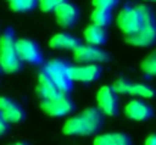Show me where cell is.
<instances>
[{"label":"cell","instance_id":"1","mask_svg":"<svg viewBox=\"0 0 156 145\" xmlns=\"http://www.w3.org/2000/svg\"><path fill=\"white\" fill-rule=\"evenodd\" d=\"M103 127V113L97 107H87L80 113L68 118L62 126L67 136H90Z\"/></svg>","mask_w":156,"mask_h":145},{"label":"cell","instance_id":"2","mask_svg":"<svg viewBox=\"0 0 156 145\" xmlns=\"http://www.w3.org/2000/svg\"><path fill=\"white\" fill-rule=\"evenodd\" d=\"M136 9L141 15L143 24L135 33L124 35V41L133 47H152L156 43V15L147 5H138Z\"/></svg>","mask_w":156,"mask_h":145},{"label":"cell","instance_id":"3","mask_svg":"<svg viewBox=\"0 0 156 145\" xmlns=\"http://www.w3.org/2000/svg\"><path fill=\"white\" fill-rule=\"evenodd\" d=\"M0 68L6 74H15L23 68L15 48V35L12 29H6L0 35Z\"/></svg>","mask_w":156,"mask_h":145},{"label":"cell","instance_id":"4","mask_svg":"<svg viewBox=\"0 0 156 145\" xmlns=\"http://www.w3.org/2000/svg\"><path fill=\"white\" fill-rule=\"evenodd\" d=\"M43 70L47 73V76L50 77V80L55 83V86L61 94L68 95L71 92L73 80L70 77V65L65 60H59V59L49 60Z\"/></svg>","mask_w":156,"mask_h":145},{"label":"cell","instance_id":"5","mask_svg":"<svg viewBox=\"0 0 156 145\" xmlns=\"http://www.w3.org/2000/svg\"><path fill=\"white\" fill-rule=\"evenodd\" d=\"M112 89L117 92V95L120 94H126V95H133V97H141V98H153L156 95V91L146 85V83H133L124 77H120L114 82Z\"/></svg>","mask_w":156,"mask_h":145},{"label":"cell","instance_id":"6","mask_svg":"<svg viewBox=\"0 0 156 145\" xmlns=\"http://www.w3.org/2000/svg\"><path fill=\"white\" fill-rule=\"evenodd\" d=\"M15 48H17V54L21 62H26L30 65L43 64L41 48L35 41H32L29 38H18V40H15Z\"/></svg>","mask_w":156,"mask_h":145},{"label":"cell","instance_id":"7","mask_svg":"<svg viewBox=\"0 0 156 145\" xmlns=\"http://www.w3.org/2000/svg\"><path fill=\"white\" fill-rule=\"evenodd\" d=\"M73 57L82 65H99L109 59L108 53L100 47L90 46V44H80L76 50H73Z\"/></svg>","mask_w":156,"mask_h":145},{"label":"cell","instance_id":"8","mask_svg":"<svg viewBox=\"0 0 156 145\" xmlns=\"http://www.w3.org/2000/svg\"><path fill=\"white\" fill-rule=\"evenodd\" d=\"M97 109L108 116H117L120 112V100L117 92L112 89V86H102L97 91Z\"/></svg>","mask_w":156,"mask_h":145},{"label":"cell","instance_id":"9","mask_svg":"<svg viewBox=\"0 0 156 145\" xmlns=\"http://www.w3.org/2000/svg\"><path fill=\"white\" fill-rule=\"evenodd\" d=\"M40 107L49 116L61 118L74 110V103L68 95H62L59 98H53V100H41Z\"/></svg>","mask_w":156,"mask_h":145},{"label":"cell","instance_id":"10","mask_svg":"<svg viewBox=\"0 0 156 145\" xmlns=\"http://www.w3.org/2000/svg\"><path fill=\"white\" fill-rule=\"evenodd\" d=\"M117 24H118V29L124 33V35H130V33H135L141 24H143V20H141V15L135 8H123L120 12H118V17H117Z\"/></svg>","mask_w":156,"mask_h":145},{"label":"cell","instance_id":"11","mask_svg":"<svg viewBox=\"0 0 156 145\" xmlns=\"http://www.w3.org/2000/svg\"><path fill=\"white\" fill-rule=\"evenodd\" d=\"M53 12H55V18H56L58 24L64 29L74 27L79 21V17H80L79 8L74 3L67 2V0H64Z\"/></svg>","mask_w":156,"mask_h":145},{"label":"cell","instance_id":"12","mask_svg":"<svg viewBox=\"0 0 156 145\" xmlns=\"http://www.w3.org/2000/svg\"><path fill=\"white\" fill-rule=\"evenodd\" d=\"M124 115L127 119L130 121H138V123H143V121H147L153 116V109L150 104H147L144 100H140V98H135V100H130L126 107H124Z\"/></svg>","mask_w":156,"mask_h":145},{"label":"cell","instance_id":"13","mask_svg":"<svg viewBox=\"0 0 156 145\" xmlns=\"http://www.w3.org/2000/svg\"><path fill=\"white\" fill-rule=\"evenodd\" d=\"M0 113L5 116V119L11 124H18V123H23L24 118H26V112L24 109L17 103L14 101L12 98L5 95H0Z\"/></svg>","mask_w":156,"mask_h":145},{"label":"cell","instance_id":"14","mask_svg":"<svg viewBox=\"0 0 156 145\" xmlns=\"http://www.w3.org/2000/svg\"><path fill=\"white\" fill-rule=\"evenodd\" d=\"M102 76L100 65H77L70 67V77L73 82H82V83H91L96 82Z\"/></svg>","mask_w":156,"mask_h":145},{"label":"cell","instance_id":"15","mask_svg":"<svg viewBox=\"0 0 156 145\" xmlns=\"http://www.w3.org/2000/svg\"><path fill=\"white\" fill-rule=\"evenodd\" d=\"M37 94L41 100H53V98H59V97L64 95L58 91V88L55 86V83L50 80V77L47 76V73L44 70H41L38 74Z\"/></svg>","mask_w":156,"mask_h":145},{"label":"cell","instance_id":"16","mask_svg":"<svg viewBox=\"0 0 156 145\" xmlns=\"http://www.w3.org/2000/svg\"><path fill=\"white\" fill-rule=\"evenodd\" d=\"M93 145H133L130 136L121 132H111L97 135L93 141Z\"/></svg>","mask_w":156,"mask_h":145},{"label":"cell","instance_id":"17","mask_svg":"<svg viewBox=\"0 0 156 145\" xmlns=\"http://www.w3.org/2000/svg\"><path fill=\"white\" fill-rule=\"evenodd\" d=\"M49 46L55 50H76L80 46V41L70 33H56L49 41Z\"/></svg>","mask_w":156,"mask_h":145},{"label":"cell","instance_id":"18","mask_svg":"<svg viewBox=\"0 0 156 145\" xmlns=\"http://www.w3.org/2000/svg\"><path fill=\"white\" fill-rule=\"evenodd\" d=\"M83 38H85V41L90 46L100 47V46L106 44V41H108V32H106L105 27H99V26L90 24L83 30Z\"/></svg>","mask_w":156,"mask_h":145},{"label":"cell","instance_id":"19","mask_svg":"<svg viewBox=\"0 0 156 145\" xmlns=\"http://www.w3.org/2000/svg\"><path fill=\"white\" fill-rule=\"evenodd\" d=\"M111 21H112V14H111V11L97 9V8L93 9V12H91V24L106 29V27L111 24Z\"/></svg>","mask_w":156,"mask_h":145},{"label":"cell","instance_id":"20","mask_svg":"<svg viewBox=\"0 0 156 145\" xmlns=\"http://www.w3.org/2000/svg\"><path fill=\"white\" fill-rule=\"evenodd\" d=\"M6 3L9 5L11 11L14 12H30L38 6V0H6Z\"/></svg>","mask_w":156,"mask_h":145},{"label":"cell","instance_id":"21","mask_svg":"<svg viewBox=\"0 0 156 145\" xmlns=\"http://www.w3.org/2000/svg\"><path fill=\"white\" fill-rule=\"evenodd\" d=\"M141 70L147 76H156V50L152 51L143 62H141Z\"/></svg>","mask_w":156,"mask_h":145},{"label":"cell","instance_id":"22","mask_svg":"<svg viewBox=\"0 0 156 145\" xmlns=\"http://www.w3.org/2000/svg\"><path fill=\"white\" fill-rule=\"evenodd\" d=\"M64 0H38V8L43 12H53Z\"/></svg>","mask_w":156,"mask_h":145},{"label":"cell","instance_id":"23","mask_svg":"<svg viewBox=\"0 0 156 145\" xmlns=\"http://www.w3.org/2000/svg\"><path fill=\"white\" fill-rule=\"evenodd\" d=\"M91 2H93V6L94 8H97V9H106V11H111L118 3V0H91Z\"/></svg>","mask_w":156,"mask_h":145},{"label":"cell","instance_id":"24","mask_svg":"<svg viewBox=\"0 0 156 145\" xmlns=\"http://www.w3.org/2000/svg\"><path fill=\"white\" fill-rule=\"evenodd\" d=\"M9 127H11V124L5 119V116L0 113V138H3L8 132H9Z\"/></svg>","mask_w":156,"mask_h":145},{"label":"cell","instance_id":"25","mask_svg":"<svg viewBox=\"0 0 156 145\" xmlns=\"http://www.w3.org/2000/svg\"><path fill=\"white\" fill-rule=\"evenodd\" d=\"M144 145H156V133H152L146 138L144 141Z\"/></svg>","mask_w":156,"mask_h":145},{"label":"cell","instance_id":"26","mask_svg":"<svg viewBox=\"0 0 156 145\" xmlns=\"http://www.w3.org/2000/svg\"><path fill=\"white\" fill-rule=\"evenodd\" d=\"M9 145H30V144H29V142H23V141H21V142H14V144H9Z\"/></svg>","mask_w":156,"mask_h":145},{"label":"cell","instance_id":"27","mask_svg":"<svg viewBox=\"0 0 156 145\" xmlns=\"http://www.w3.org/2000/svg\"><path fill=\"white\" fill-rule=\"evenodd\" d=\"M146 2H155V3H156V0H146Z\"/></svg>","mask_w":156,"mask_h":145}]
</instances>
